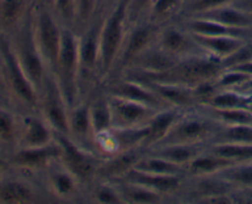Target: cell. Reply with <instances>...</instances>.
<instances>
[{"label": "cell", "instance_id": "cell-1", "mask_svg": "<svg viewBox=\"0 0 252 204\" xmlns=\"http://www.w3.org/2000/svg\"><path fill=\"white\" fill-rule=\"evenodd\" d=\"M128 6L129 0H115L105 11H102L97 74L98 86L103 85L115 70L116 63L129 29Z\"/></svg>", "mask_w": 252, "mask_h": 204}, {"label": "cell", "instance_id": "cell-2", "mask_svg": "<svg viewBox=\"0 0 252 204\" xmlns=\"http://www.w3.org/2000/svg\"><path fill=\"white\" fill-rule=\"evenodd\" d=\"M224 70L223 61L208 54L189 57L177 60L171 68L160 75L149 78H132L143 81H161V83L179 84L194 88L206 83H214ZM121 76V75H120ZM130 76V75H127Z\"/></svg>", "mask_w": 252, "mask_h": 204}, {"label": "cell", "instance_id": "cell-3", "mask_svg": "<svg viewBox=\"0 0 252 204\" xmlns=\"http://www.w3.org/2000/svg\"><path fill=\"white\" fill-rule=\"evenodd\" d=\"M221 127L223 125L204 108L184 110L169 134L158 146L170 144L208 145Z\"/></svg>", "mask_w": 252, "mask_h": 204}, {"label": "cell", "instance_id": "cell-4", "mask_svg": "<svg viewBox=\"0 0 252 204\" xmlns=\"http://www.w3.org/2000/svg\"><path fill=\"white\" fill-rule=\"evenodd\" d=\"M80 36L73 27L63 26L56 79L69 107L80 98Z\"/></svg>", "mask_w": 252, "mask_h": 204}, {"label": "cell", "instance_id": "cell-5", "mask_svg": "<svg viewBox=\"0 0 252 204\" xmlns=\"http://www.w3.org/2000/svg\"><path fill=\"white\" fill-rule=\"evenodd\" d=\"M33 10V7H32ZM15 53L19 58L20 64L25 70L26 75L33 84L36 90L38 91L39 96H42L46 84L48 81L51 73L39 52L37 46L36 37L33 31V20H32V11L29 15L24 24L16 29L14 43Z\"/></svg>", "mask_w": 252, "mask_h": 204}, {"label": "cell", "instance_id": "cell-6", "mask_svg": "<svg viewBox=\"0 0 252 204\" xmlns=\"http://www.w3.org/2000/svg\"><path fill=\"white\" fill-rule=\"evenodd\" d=\"M32 20L37 46L48 66L49 73L56 78L63 25L57 19L52 7L38 0L34 1Z\"/></svg>", "mask_w": 252, "mask_h": 204}, {"label": "cell", "instance_id": "cell-7", "mask_svg": "<svg viewBox=\"0 0 252 204\" xmlns=\"http://www.w3.org/2000/svg\"><path fill=\"white\" fill-rule=\"evenodd\" d=\"M54 139L61 146L59 160L78 177L86 189L90 188L97 179V170L103 160L102 157L74 140L70 135L54 133Z\"/></svg>", "mask_w": 252, "mask_h": 204}, {"label": "cell", "instance_id": "cell-8", "mask_svg": "<svg viewBox=\"0 0 252 204\" xmlns=\"http://www.w3.org/2000/svg\"><path fill=\"white\" fill-rule=\"evenodd\" d=\"M160 27L161 26L154 24L148 19H140L129 24V29H128L125 43H123L120 57H118L117 63H116L115 70L107 81L120 76L123 71L127 70L134 63V60L140 54L144 53L148 48H150L157 42Z\"/></svg>", "mask_w": 252, "mask_h": 204}, {"label": "cell", "instance_id": "cell-9", "mask_svg": "<svg viewBox=\"0 0 252 204\" xmlns=\"http://www.w3.org/2000/svg\"><path fill=\"white\" fill-rule=\"evenodd\" d=\"M2 59L5 64L7 85L10 86V90L16 100L31 112H39L41 96L22 69L14 47L5 46L2 49Z\"/></svg>", "mask_w": 252, "mask_h": 204}, {"label": "cell", "instance_id": "cell-10", "mask_svg": "<svg viewBox=\"0 0 252 204\" xmlns=\"http://www.w3.org/2000/svg\"><path fill=\"white\" fill-rule=\"evenodd\" d=\"M59 159L41 172L43 187L48 196L56 201L64 202L85 197L88 189Z\"/></svg>", "mask_w": 252, "mask_h": 204}, {"label": "cell", "instance_id": "cell-11", "mask_svg": "<svg viewBox=\"0 0 252 204\" xmlns=\"http://www.w3.org/2000/svg\"><path fill=\"white\" fill-rule=\"evenodd\" d=\"M157 44L177 60L189 57L207 54L197 43L193 34L181 24L180 20L165 24L160 27Z\"/></svg>", "mask_w": 252, "mask_h": 204}, {"label": "cell", "instance_id": "cell-12", "mask_svg": "<svg viewBox=\"0 0 252 204\" xmlns=\"http://www.w3.org/2000/svg\"><path fill=\"white\" fill-rule=\"evenodd\" d=\"M117 181L132 182V183L140 184V186H144L155 192H159L169 199H180L186 192L189 176H186V175H159L132 169Z\"/></svg>", "mask_w": 252, "mask_h": 204}, {"label": "cell", "instance_id": "cell-13", "mask_svg": "<svg viewBox=\"0 0 252 204\" xmlns=\"http://www.w3.org/2000/svg\"><path fill=\"white\" fill-rule=\"evenodd\" d=\"M112 112L113 127L117 128H133L147 125L152 118L162 108L154 107L147 103L128 98L118 97L106 93Z\"/></svg>", "mask_w": 252, "mask_h": 204}, {"label": "cell", "instance_id": "cell-14", "mask_svg": "<svg viewBox=\"0 0 252 204\" xmlns=\"http://www.w3.org/2000/svg\"><path fill=\"white\" fill-rule=\"evenodd\" d=\"M59 157H61V146L54 139L52 144L46 146L17 147L16 151L12 154L11 162L19 169L41 174Z\"/></svg>", "mask_w": 252, "mask_h": 204}, {"label": "cell", "instance_id": "cell-15", "mask_svg": "<svg viewBox=\"0 0 252 204\" xmlns=\"http://www.w3.org/2000/svg\"><path fill=\"white\" fill-rule=\"evenodd\" d=\"M54 142V130L41 112H30L21 119L17 147L46 146Z\"/></svg>", "mask_w": 252, "mask_h": 204}, {"label": "cell", "instance_id": "cell-16", "mask_svg": "<svg viewBox=\"0 0 252 204\" xmlns=\"http://www.w3.org/2000/svg\"><path fill=\"white\" fill-rule=\"evenodd\" d=\"M69 135L81 145L96 152L90 116L89 96L79 98L69 111ZM97 154V152H96Z\"/></svg>", "mask_w": 252, "mask_h": 204}, {"label": "cell", "instance_id": "cell-17", "mask_svg": "<svg viewBox=\"0 0 252 204\" xmlns=\"http://www.w3.org/2000/svg\"><path fill=\"white\" fill-rule=\"evenodd\" d=\"M51 197L43 186L32 184L26 181L11 179L0 183V203L27 204L37 203Z\"/></svg>", "mask_w": 252, "mask_h": 204}, {"label": "cell", "instance_id": "cell-18", "mask_svg": "<svg viewBox=\"0 0 252 204\" xmlns=\"http://www.w3.org/2000/svg\"><path fill=\"white\" fill-rule=\"evenodd\" d=\"M192 33V32H191ZM193 34L197 43L202 47L204 52L208 56L214 57L224 63L228 60L230 57L238 53L240 49L248 43H250L252 39L241 38V37L233 36H202V34Z\"/></svg>", "mask_w": 252, "mask_h": 204}, {"label": "cell", "instance_id": "cell-19", "mask_svg": "<svg viewBox=\"0 0 252 204\" xmlns=\"http://www.w3.org/2000/svg\"><path fill=\"white\" fill-rule=\"evenodd\" d=\"M182 108L166 107L160 110L148 123V135L145 139L144 147L147 150L158 146L166 138L170 130L182 113Z\"/></svg>", "mask_w": 252, "mask_h": 204}, {"label": "cell", "instance_id": "cell-20", "mask_svg": "<svg viewBox=\"0 0 252 204\" xmlns=\"http://www.w3.org/2000/svg\"><path fill=\"white\" fill-rule=\"evenodd\" d=\"M196 16L206 17V19L220 22V24L234 27V29H252V15L239 9L234 4L224 5V6L209 10V11L196 14Z\"/></svg>", "mask_w": 252, "mask_h": 204}, {"label": "cell", "instance_id": "cell-21", "mask_svg": "<svg viewBox=\"0 0 252 204\" xmlns=\"http://www.w3.org/2000/svg\"><path fill=\"white\" fill-rule=\"evenodd\" d=\"M189 0H152L145 19L162 26L181 19Z\"/></svg>", "mask_w": 252, "mask_h": 204}, {"label": "cell", "instance_id": "cell-22", "mask_svg": "<svg viewBox=\"0 0 252 204\" xmlns=\"http://www.w3.org/2000/svg\"><path fill=\"white\" fill-rule=\"evenodd\" d=\"M234 164H236V162L225 159V157L218 156V155L208 151L206 147L201 154L197 155L187 165L186 170L189 177L213 176V175H217L221 170L226 169V167L231 166Z\"/></svg>", "mask_w": 252, "mask_h": 204}, {"label": "cell", "instance_id": "cell-23", "mask_svg": "<svg viewBox=\"0 0 252 204\" xmlns=\"http://www.w3.org/2000/svg\"><path fill=\"white\" fill-rule=\"evenodd\" d=\"M36 0H0V24L16 31L31 14Z\"/></svg>", "mask_w": 252, "mask_h": 204}, {"label": "cell", "instance_id": "cell-24", "mask_svg": "<svg viewBox=\"0 0 252 204\" xmlns=\"http://www.w3.org/2000/svg\"><path fill=\"white\" fill-rule=\"evenodd\" d=\"M251 102V96L240 88H218L214 95L199 107L229 110V108L249 107Z\"/></svg>", "mask_w": 252, "mask_h": 204}, {"label": "cell", "instance_id": "cell-25", "mask_svg": "<svg viewBox=\"0 0 252 204\" xmlns=\"http://www.w3.org/2000/svg\"><path fill=\"white\" fill-rule=\"evenodd\" d=\"M207 145H189V144H170L157 146L154 149H150L148 151H152L174 164L180 165V166L187 167V165L197 156L201 154Z\"/></svg>", "mask_w": 252, "mask_h": 204}, {"label": "cell", "instance_id": "cell-26", "mask_svg": "<svg viewBox=\"0 0 252 204\" xmlns=\"http://www.w3.org/2000/svg\"><path fill=\"white\" fill-rule=\"evenodd\" d=\"M117 183L121 193H122L125 203H134V204H159L164 203L167 197L164 194L155 192L153 189L147 188L140 184L132 183L127 181H113Z\"/></svg>", "mask_w": 252, "mask_h": 204}, {"label": "cell", "instance_id": "cell-27", "mask_svg": "<svg viewBox=\"0 0 252 204\" xmlns=\"http://www.w3.org/2000/svg\"><path fill=\"white\" fill-rule=\"evenodd\" d=\"M133 169L159 175H186L189 176L186 167L174 164L152 151L145 152Z\"/></svg>", "mask_w": 252, "mask_h": 204}, {"label": "cell", "instance_id": "cell-28", "mask_svg": "<svg viewBox=\"0 0 252 204\" xmlns=\"http://www.w3.org/2000/svg\"><path fill=\"white\" fill-rule=\"evenodd\" d=\"M207 150L234 162L252 161V144L244 143H212Z\"/></svg>", "mask_w": 252, "mask_h": 204}, {"label": "cell", "instance_id": "cell-29", "mask_svg": "<svg viewBox=\"0 0 252 204\" xmlns=\"http://www.w3.org/2000/svg\"><path fill=\"white\" fill-rule=\"evenodd\" d=\"M86 199H93L100 204H121L125 203L122 193L116 182L96 181L86 192Z\"/></svg>", "mask_w": 252, "mask_h": 204}, {"label": "cell", "instance_id": "cell-30", "mask_svg": "<svg viewBox=\"0 0 252 204\" xmlns=\"http://www.w3.org/2000/svg\"><path fill=\"white\" fill-rule=\"evenodd\" d=\"M217 175L233 184L236 189L252 188V161L238 162L221 170Z\"/></svg>", "mask_w": 252, "mask_h": 204}, {"label": "cell", "instance_id": "cell-31", "mask_svg": "<svg viewBox=\"0 0 252 204\" xmlns=\"http://www.w3.org/2000/svg\"><path fill=\"white\" fill-rule=\"evenodd\" d=\"M199 107V106H198ZM216 118L221 125L252 124V112L249 107L229 108V110H217V108L202 107Z\"/></svg>", "mask_w": 252, "mask_h": 204}, {"label": "cell", "instance_id": "cell-32", "mask_svg": "<svg viewBox=\"0 0 252 204\" xmlns=\"http://www.w3.org/2000/svg\"><path fill=\"white\" fill-rule=\"evenodd\" d=\"M212 143H244L252 144V124L223 125L213 137Z\"/></svg>", "mask_w": 252, "mask_h": 204}, {"label": "cell", "instance_id": "cell-33", "mask_svg": "<svg viewBox=\"0 0 252 204\" xmlns=\"http://www.w3.org/2000/svg\"><path fill=\"white\" fill-rule=\"evenodd\" d=\"M21 123H17L16 117L6 110H0V142L4 144L19 145Z\"/></svg>", "mask_w": 252, "mask_h": 204}, {"label": "cell", "instance_id": "cell-34", "mask_svg": "<svg viewBox=\"0 0 252 204\" xmlns=\"http://www.w3.org/2000/svg\"><path fill=\"white\" fill-rule=\"evenodd\" d=\"M51 7L63 26L75 29L76 0H53Z\"/></svg>", "mask_w": 252, "mask_h": 204}, {"label": "cell", "instance_id": "cell-35", "mask_svg": "<svg viewBox=\"0 0 252 204\" xmlns=\"http://www.w3.org/2000/svg\"><path fill=\"white\" fill-rule=\"evenodd\" d=\"M98 0H76V32H81L97 15Z\"/></svg>", "mask_w": 252, "mask_h": 204}, {"label": "cell", "instance_id": "cell-36", "mask_svg": "<svg viewBox=\"0 0 252 204\" xmlns=\"http://www.w3.org/2000/svg\"><path fill=\"white\" fill-rule=\"evenodd\" d=\"M250 79L252 78L248 74L241 73L235 69L224 68L223 73L216 80V86L217 88H240Z\"/></svg>", "mask_w": 252, "mask_h": 204}, {"label": "cell", "instance_id": "cell-37", "mask_svg": "<svg viewBox=\"0 0 252 204\" xmlns=\"http://www.w3.org/2000/svg\"><path fill=\"white\" fill-rule=\"evenodd\" d=\"M234 1L235 0H189L182 16L201 14V12L209 11V10L224 6V5L233 4Z\"/></svg>", "mask_w": 252, "mask_h": 204}, {"label": "cell", "instance_id": "cell-38", "mask_svg": "<svg viewBox=\"0 0 252 204\" xmlns=\"http://www.w3.org/2000/svg\"><path fill=\"white\" fill-rule=\"evenodd\" d=\"M233 4L235 6H238L239 9L244 10V11L252 15V0H235Z\"/></svg>", "mask_w": 252, "mask_h": 204}, {"label": "cell", "instance_id": "cell-39", "mask_svg": "<svg viewBox=\"0 0 252 204\" xmlns=\"http://www.w3.org/2000/svg\"><path fill=\"white\" fill-rule=\"evenodd\" d=\"M115 0H98L97 1V12H102L110 6Z\"/></svg>", "mask_w": 252, "mask_h": 204}, {"label": "cell", "instance_id": "cell-40", "mask_svg": "<svg viewBox=\"0 0 252 204\" xmlns=\"http://www.w3.org/2000/svg\"><path fill=\"white\" fill-rule=\"evenodd\" d=\"M38 1H41V2H43V4H46V5H48V6H51L52 1H53V0H38Z\"/></svg>", "mask_w": 252, "mask_h": 204}, {"label": "cell", "instance_id": "cell-41", "mask_svg": "<svg viewBox=\"0 0 252 204\" xmlns=\"http://www.w3.org/2000/svg\"><path fill=\"white\" fill-rule=\"evenodd\" d=\"M249 108H250V111L252 112V102L250 103V105H249Z\"/></svg>", "mask_w": 252, "mask_h": 204}, {"label": "cell", "instance_id": "cell-42", "mask_svg": "<svg viewBox=\"0 0 252 204\" xmlns=\"http://www.w3.org/2000/svg\"><path fill=\"white\" fill-rule=\"evenodd\" d=\"M1 170H2V164L0 162V172H1Z\"/></svg>", "mask_w": 252, "mask_h": 204}]
</instances>
